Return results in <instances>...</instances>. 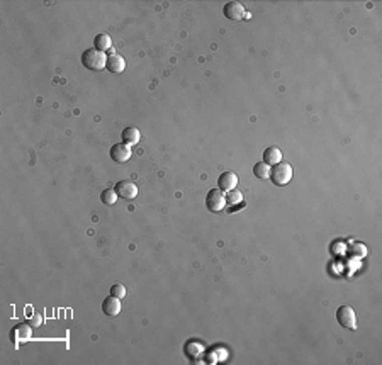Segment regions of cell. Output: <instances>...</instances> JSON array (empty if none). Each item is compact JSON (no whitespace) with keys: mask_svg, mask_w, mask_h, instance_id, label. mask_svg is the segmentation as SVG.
I'll use <instances>...</instances> for the list:
<instances>
[{"mask_svg":"<svg viewBox=\"0 0 382 365\" xmlns=\"http://www.w3.org/2000/svg\"><path fill=\"white\" fill-rule=\"evenodd\" d=\"M41 323H43V321H41V316H39V314H34L33 318L29 319V324H31V326H39Z\"/></svg>","mask_w":382,"mask_h":365,"instance_id":"cell-19","label":"cell"},{"mask_svg":"<svg viewBox=\"0 0 382 365\" xmlns=\"http://www.w3.org/2000/svg\"><path fill=\"white\" fill-rule=\"evenodd\" d=\"M139 140H141V133H139L138 128L129 126L123 131V143L133 146V145H138Z\"/></svg>","mask_w":382,"mask_h":365,"instance_id":"cell-13","label":"cell"},{"mask_svg":"<svg viewBox=\"0 0 382 365\" xmlns=\"http://www.w3.org/2000/svg\"><path fill=\"white\" fill-rule=\"evenodd\" d=\"M106 68L109 70L111 73H114V75L123 73V72H124V68H126V61H124V58H123V56H119V55H111V56H107Z\"/></svg>","mask_w":382,"mask_h":365,"instance_id":"cell-10","label":"cell"},{"mask_svg":"<svg viewBox=\"0 0 382 365\" xmlns=\"http://www.w3.org/2000/svg\"><path fill=\"white\" fill-rule=\"evenodd\" d=\"M119 195L116 192V189H106L104 192L101 194V201L106 204V206H114L118 202Z\"/></svg>","mask_w":382,"mask_h":365,"instance_id":"cell-17","label":"cell"},{"mask_svg":"<svg viewBox=\"0 0 382 365\" xmlns=\"http://www.w3.org/2000/svg\"><path fill=\"white\" fill-rule=\"evenodd\" d=\"M111 158L116 163H124L131 158V146L126 143H118L111 148Z\"/></svg>","mask_w":382,"mask_h":365,"instance_id":"cell-7","label":"cell"},{"mask_svg":"<svg viewBox=\"0 0 382 365\" xmlns=\"http://www.w3.org/2000/svg\"><path fill=\"white\" fill-rule=\"evenodd\" d=\"M336 319H338L341 326L347 329L357 328V314H355L352 306H341V308H338V311H336Z\"/></svg>","mask_w":382,"mask_h":365,"instance_id":"cell-4","label":"cell"},{"mask_svg":"<svg viewBox=\"0 0 382 365\" xmlns=\"http://www.w3.org/2000/svg\"><path fill=\"white\" fill-rule=\"evenodd\" d=\"M206 206L211 212H219L226 207V194L221 189H211L206 195Z\"/></svg>","mask_w":382,"mask_h":365,"instance_id":"cell-3","label":"cell"},{"mask_svg":"<svg viewBox=\"0 0 382 365\" xmlns=\"http://www.w3.org/2000/svg\"><path fill=\"white\" fill-rule=\"evenodd\" d=\"M102 311L107 316H118L121 313V299L114 296L106 297L104 302H102Z\"/></svg>","mask_w":382,"mask_h":365,"instance_id":"cell-11","label":"cell"},{"mask_svg":"<svg viewBox=\"0 0 382 365\" xmlns=\"http://www.w3.org/2000/svg\"><path fill=\"white\" fill-rule=\"evenodd\" d=\"M111 296L118 297V299H123L126 296V287L123 284H114V286L111 287Z\"/></svg>","mask_w":382,"mask_h":365,"instance_id":"cell-18","label":"cell"},{"mask_svg":"<svg viewBox=\"0 0 382 365\" xmlns=\"http://www.w3.org/2000/svg\"><path fill=\"white\" fill-rule=\"evenodd\" d=\"M82 63L85 68L92 70V72H101V70L106 68L107 56H106V53L99 51V50H96V48H90V50L83 51Z\"/></svg>","mask_w":382,"mask_h":365,"instance_id":"cell-1","label":"cell"},{"mask_svg":"<svg viewBox=\"0 0 382 365\" xmlns=\"http://www.w3.org/2000/svg\"><path fill=\"white\" fill-rule=\"evenodd\" d=\"M236 185H238V175L235 172H224L219 175L218 189H221L223 192H229V190L236 189Z\"/></svg>","mask_w":382,"mask_h":365,"instance_id":"cell-8","label":"cell"},{"mask_svg":"<svg viewBox=\"0 0 382 365\" xmlns=\"http://www.w3.org/2000/svg\"><path fill=\"white\" fill-rule=\"evenodd\" d=\"M224 16L229 21H241L245 17V7L240 2H228L224 6Z\"/></svg>","mask_w":382,"mask_h":365,"instance_id":"cell-9","label":"cell"},{"mask_svg":"<svg viewBox=\"0 0 382 365\" xmlns=\"http://www.w3.org/2000/svg\"><path fill=\"white\" fill-rule=\"evenodd\" d=\"M116 192L119 197L126 199V201H133L134 197H138V185L131 180H121L116 185Z\"/></svg>","mask_w":382,"mask_h":365,"instance_id":"cell-6","label":"cell"},{"mask_svg":"<svg viewBox=\"0 0 382 365\" xmlns=\"http://www.w3.org/2000/svg\"><path fill=\"white\" fill-rule=\"evenodd\" d=\"M241 202H243V194H241L238 189L229 190V192L226 194V206L236 207V206H240Z\"/></svg>","mask_w":382,"mask_h":365,"instance_id":"cell-16","label":"cell"},{"mask_svg":"<svg viewBox=\"0 0 382 365\" xmlns=\"http://www.w3.org/2000/svg\"><path fill=\"white\" fill-rule=\"evenodd\" d=\"M270 179L275 185H280V187L287 185L292 180V167L285 162H280V163L273 165Z\"/></svg>","mask_w":382,"mask_h":365,"instance_id":"cell-2","label":"cell"},{"mask_svg":"<svg viewBox=\"0 0 382 365\" xmlns=\"http://www.w3.org/2000/svg\"><path fill=\"white\" fill-rule=\"evenodd\" d=\"M93 46H96V50L106 53L112 48V39L109 34H97L93 39Z\"/></svg>","mask_w":382,"mask_h":365,"instance_id":"cell-14","label":"cell"},{"mask_svg":"<svg viewBox=\"0 0 382 365\" xmlns=\"http://www.w3.org/2000/svg\"><path fill=\"white\" fill-rule=\"evenodd\" d=\"M11 340L16 346H19L21 343H24V341H29L31 340V324L29 323H21V324H17V326L12 328Z\"/></svg>","mask_w":382,"mask_h":365,"instance_id":"cell-5","label":"cell"},{"mask_svg":"<svg viewBox=\"0 0 382 365\" xmlns=\"http://www.w3.org/2000/svg\"><path fill=\"white\" fill-rule=\"evenodd\" d=\"M263 162L267 165H270V167L280 163L282 162V151L278 150L277 146H268V148L263 151Z\"/></svg>","mask_w":382,"mask_h":365,"instance_id":"cell-12","label":"cell"},{"mask_svg":"<svg viewBox=\"0 0 382 365\" xmlns=\"http://www.w3.org/2000/svg\"><path fill=\"white\" fill-rule=\"evenodd\" d=\"M253 173H255V177L260 179V180H268L270 179V173H272V167L270 165H267L265 162H258L253 167Z\"/></svg>","mask_w":382,"mask_h":365,"instance_id":"cell-15","label":"cell"}]
</instances>
